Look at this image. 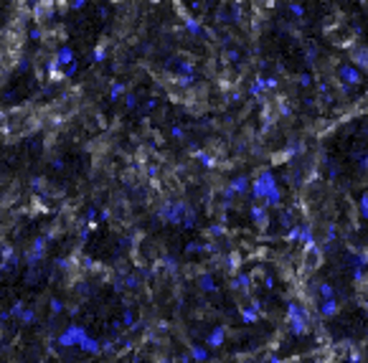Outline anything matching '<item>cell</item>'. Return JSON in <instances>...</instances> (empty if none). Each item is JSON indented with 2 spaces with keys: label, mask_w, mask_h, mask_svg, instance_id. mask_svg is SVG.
<instances>
[{
  "label": "cell",
  "mask_w": 368,
  "mask_h": 363,
  "mask_svg": "<svg viewBox=\"0 0 368 363\" xmlns=\"http://www.w3.org/2000/svg\"><path fill=\"white\" fill-rule=\"evenodd\" d=\"M249 191H252V198L257 203H262L267 211L282 206V191H279L272 170H257L252 183H249Z\"/></svg>",
  "instance_id": "obj_1"
},
{
  "label": "cell",
  "mask_w": 368,
  "mask_h": 363,
  "mask_svg": "<svg viewBox=\"0 0 368 363\" xmlns=\"http://www.w3.org/2000/svg\"><path fill=\"white\" fill-rule=\"evenodd\" d=\"M287 325L294 335H305L310 330V310L302 302H289L287 305Z\"/></svg>",
  "instance_id": "obj_2"
},
{
  "label": "cell",
  "mask_w": 368,
  "mask_h": 363,
  "mask_svg": "<svg viewBox=\"0 0 368 363\" xmlns=\"http://www.w3.org/2000/svg\"><path fill=\"white\" fill-rule=\"evenodd\" d=\"M338 82H341L343 92H350L353 86H361L363 84V74L353 64H341V66H338Z\"/></svg>",
  "instance_id": "obj_3"
},
{
  "label": "cell",
  "mask_w": 368,
  "mask_h": 363,
  "mask_svg": "<svg viewBox=\"0 0 368 363\" xmlns=\"http://www.w3.org/2000/svg\"><path fill=\"white\" fill-rule=\"evenodd\" d=\"M84 338H86V333L81 328H77V325H71V328H66L61 335H58V343L61 345H81Z\"/></svg>",
  "instance_id": "obj_4"
},
{
  "label": "cell",
  "mask_w": 368,
  "mask_h": 363,
  "mask_svg": "<svg viewBox=\"0 0 368 363\" xmlns=\"http://www.w3.org/2000/svg\"><path fill=\"white\" fill-rule=\"evenodd\" d=\"M252 221L257 223L259 231H264V229L269 226V211L264 208L262 203H254V206H252Z\"/></svg>",
  "instance_id": "obj_5"
},
{
  "label": "cell",
  "mask_w": 368,
  "mask_h": 363,
  "mask_svg": "<svg viewBox=\"0 0 368 363\" xmlns=\"http://www.w3.org/2000/svg\"><path fill=\"white\" fill-rule=\"evenodd\" d=\"M350 58H353V66H356L358 71H368V49L356 46L350 51Z\"/></svg>",
  "instance_id": "obj_6"
},
{
  "label": "cell",
  "mask_w": 368,
  "mask_h": 363,
  "mask_svg": "<svg viewBox=\"0 0 368 363\" xmlns=\"http://www.w3.org/2000/svg\"><path fill=\"white\" fill-rule=\"evenodd\" d=\"M322 256H325V254H320L317 247L307 249V251H305V269H307V272H315V269L320 267V262H322Z\"/></svg>",
  "instance_id": "obj_7"
},
{
  "label": "cell",
  "mask_w": 368,
  "mask_h": 363,
  "mask_svg": "<svg viewBox=\"0 0 368 363\" xmlns=\"http://www.w3.org/2000/svg\"><path fill=\"white\" fill-rule=\"evenodd\" d=\"M338 310H341V302H338V297H335V300H325V302H320V307H317L320 317H325V320L335 317V315H338Z\"/></svg>",
  "instance_id": "obj_8"
},
{
  "label": "cell",
  "mask_w": 368,
  "mask_h": 363,
  "mask_svg": "<svg viewBox=\"0 0 368 363\" xmlns=\"http://www.w3.org/2000/svg\"><path fill=\"white\" fill-rule=\"evenodd\" d=\"M51 16H53V3H38L36 10H33V18L38 23H46Z\"/></svg>",
  "instance_id": "obj_9"
},
{
  "label": "cell",
  "mask_w": 368,
  "mask_h": 363,
  "mask_svg": "<svg viewBox=\"0 0 368 363\" xmlns=\"http://www.w3.org/2000/svg\"><path fill=\"white\" fill-rule=\"evenodd\" d=\"M229 191L234 195H241L249 191V178L246 175H237V178H231V183H229Z\"/></svg>",
  "instance_id": "obj_10"
},
{
  "label": "cell",
  "mask_w": 368,
  "mask_h": 363,
  "mask_svg": "<svg viewBox=\"0 0 368 363\" xmlns=\"http://www.w3.org/2000/svg\"><path fill=\"white\" fill-rule=\"evenodd\" d=\"M224 340H226V328H216V330H211V335L206 338V345L218 348V345H224Z\"/></svg>",
  "instance_id": "obj_11"
},
{
  "label": "cell",
  "mask_w": 368,
  "mask_h": 363,
  "mask_svg": "<svg viewBox=\"0 0 368 363\" xmlns=\"http://www.w3.org/2000/svg\"><path fill=\"white\" fill-rule=\"evenodd\" d=\"M231 287L241 290L244 295H252V290H249V287H252V277H249V275H237V277L231 279Z\"/></svg>",
  "instance_id": "obj_12"
},
{
  "label": "cell",
  "mask_w": 368,
  "mask_h": 363,
  "mask_svg": "<svg viewBox=\"0 0 368 363\" xmlns=\"http://www.w3.org/2000/svg\"><path fill=\"white\" fill-rule=\"evenodd\" d=\"M317 295H320V302H325V300H335L338 292H335V287L330 282H320L317 284Z\"/></svg>",
  "instance_id": "obj_13"
},
{
  "label": "cell",
  "mask_w": 368,
  "mask_h": 363,
  "mask_svg": "<svg viewBox=\"0 0 368 363\" xmlns=\"http://www.w3.org/2000/svg\"><path fill=\"white\" fill-rule=\"evenodd\" d=\"M277 221H279V226H282L285 231H289L292 226H294V221H292V208H282V211H279Z\"/></svg>",
  "instance_id": "obj_14"
},
{
  "label": "cell",
  "mask_w": 368,
  "mask_h": 363,
  "mask_svg": "<svg viewBox=\"0 0 368 363\" xmlns=\"http://www.w3.org/2000/svg\"><path fill=\"white\" fill-rule=\"evenodd\" d=\"M190 356H193V361H198V363L209 361V351H206L203 345H193V348H190Z\"/></svg>",
  "instance_id": "obj_15"
},
{
  "label": "cell",
  "mask_w": 368,
  "mask_h": 363,
  "mask_svg": "<svg viewBox=\"0 0 368 363\" xmlns=\"http://www.w3.org/2000/svg\"><path fill=\"white\" fill-rule=\"evenodd\" d=\"M358 214H361L363 219H368V191L361 195V201H358Z\"/></svg>",
  "instance_id": "obj_16"
},
{
  "label": "cell",
  "mask_w": 368,
  "mask_h": 363,
  "mask_svg": "<svg viewBox=\"0 0 368 363\" xmlns=\"http://www.w3.org/2000/svg\"><path fill=\"white\" fill-rule=\"evenodd\" d=\"M201 287H203L206 292H213V290H216V284H213L211 275H203V277H201Z\"/></svg>",
  "instance_id": "obj_17"
},
{
  "label": "cell",
  "mask_w": 368,
  "mask_h": 363,
  "mask_svg": "<svg viewBox=\"0 0 368 363\" xmlns=\"http://www.w3.org/2000/svg\"><path fill=\"white\" fill-rule=\"evenodd\" d=\"M287 8L292 10V16H297V18H302V16H305V8H302L300 3H289Z\"/></svg>",
  "instance_id": "obj_18"
},
{
  "label": "cell",
  "mask_w": 368,
  "mask_h": 363,
  "mask_svg": "<svg viewBox=\"0 0 368 363\" xmlns=\"http://www.w3.org/2000/svg\"><path fill=\"white\" fill-rule=\"evenodd\" d=\"M297 82H300L302 86H310V84H313V77H310V74H300Z\"/></svg>",
  "instance_id": "obj_19"
},
{
  "label": "cell",
  "mask_w": 368,
  "mask_h": 363,
  "mask_svg": "<svg viewBox=\"0 0 368 363\" xmlns=\"http://www.w3.org/2000/svg\"><path fill=\"white\" fill-rule=\"evenodd\" d=\"M221 231H224V226H221V223H216V226H211V229H209L211 236H221Z\"/></svg>",
  "instance_id": "obj_20"
},
{
  "label": "cell",
  "mask_w": 368,
  "mask_h": 363,
  "mask_svg": "<svg viewBox=\"0 0 368 363\" xmlns=\"http://www.w3.org/2000/svg\"><path fill=\"white\" fill-rule=\"evenodd\" d=\"M122 89H125L122 84H114V86H112V99H117V97H120V94H122Z\"/></svg>",
  "instance_id": "obj_21"
},
{
  "label": "cell",
  "mask_w": 368,
  "mask_h": 363,
  "mask_svg": "<svg viewBox=\"0 0 368 363\" xmlns=\"http://www.w3.org/2000/svg\"><path fill=\"white\" fill-rule=\"evenodd\" d=\"M361 170H368V153L361 158Z\"/></svg>",
  "instance_id": "obj_22"
}]
</instances>
